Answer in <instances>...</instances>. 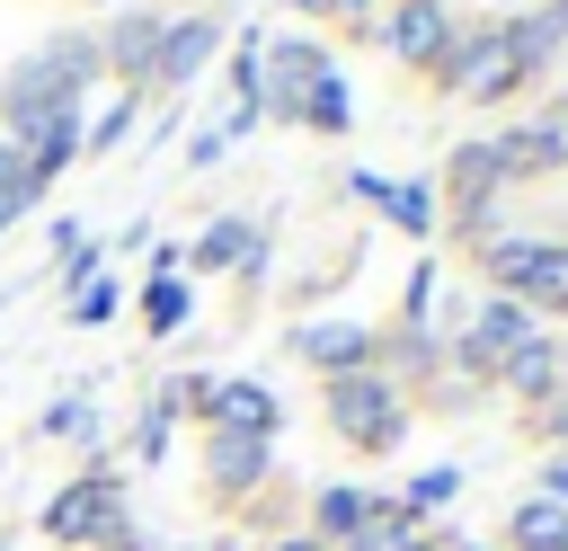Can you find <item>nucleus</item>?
Here are the masks:
<instances>
[{
    "label": "nucleus",
    "mask_w": 568,
    "mask_h": 551,
    "mask_svg": "<svg viewBox=\"0 0 568 551\" xmlns=\"http://www.w3.org/2000/svg\"><path fill=\"white\" fill-rule=\"evenodd\" d=\"M106 311H115V284H80L71 293V320H106Z\"/></svg>",
    "instance_id": "cd10ccee"
},
{
    "label": "nucleus",
    "mask_w": 568,
    "mask_h": 551,
    "mask_svg": "<svg viewBox=\"0 0 568 551\" xmlns=\"http://www.w3.org/2000/svg\"><path fill=\"white\" fill-rule=\"evenodd\" d=\"M524 338H532V329H524V311H515V302H488V311L470 320V355H479V364H497V355H515Z\"/></svg>",
    "instance_id": "4468645a"
},
{
    "label": "nucleus",
    "mask_w": 568,
    "mask_h": 551,
    "mask_svg": "<svg viewBox=\"0 0 568 551\" xmlns=\"http://www.w3.org/2000/svg\"><path fill=\"white\" fill-rule=\"evenodd\" d=\"M382 213H390L399 231H435V187H426V178H408V187H390V196H382Z\"/></svg>",
    "instance_id": "a211bd4d"
},
{
    "label": "nucleus",
    "mask_w": 568,
    "mask_h": 551,
    "mask_svg": "<svg viewBox=\"0 0 568 551\" xmlns=\"http://www.w3.org/2000/svg\"><path fill=\"white\" fill-rule=\"evenodd\" d=\"M488 276L506 293H550L568 302V249H541V240H488Z\"/></svg>",
    "instance_id": "20e7f679"
},
{
    "label": "nucleus",
    "mask_w": 568,
    "mask_h": 551,
    "mask_svg": "<svg viewBox=\"0 0 568 551\" xmlns=\"http://www.w3.org/2000/svg\"><path fill=\"white\" fill-rule=\"evenodd\" d=\"M390 551H435V542H417V533H399V542H390Z\"/></svg>",
    "instance_id": "7c9ffc66"
},
{
    "label": "nucleus",
    "mask_w": 568,
    "mask_h": 551,
    "mask_svg": "<svg viewBox=\"0 0 568 551\" xmlns=\"http://www.w3.org/2000/svg\"><path fill=\"white\" fill-rule=\"evenodd\" d=\"M488 178H497V160H488V142H470V151L453 160V196H462V204H479V187H488Z\"/></svg>",
    "instance_id": "393cba45"
},
{
    "label": "nucleus",
    "mask_w": 568,
    "mask_h": 551,
    "mask_svg": "<svg viewBox=\"0 0 568 551\" xmlns=\"http://www.w3.org/2000/svg\"><path fill=\"white\" fill-rule=\"evenodd\" d=\"M18 151H27V169H36V187H53V169L80 151V107H53V116H36V124H18L9 133Z\"/></svg>",
    "instance_id": "0eeeda50"
},
{
    "label": "nucleus",
    "mask_w": 568,
    "mask_h": 551,
    "mask_svg": "<svg viewBox=\"0 0 568 551\" xmlns=\"http://www.w3.org/2000/svg\"><path fill=\"white\" fill-rule=\"evenodd\" d=\"M133 107H142V98H115V107H106V116H98V124L80 133V151H106V142H124V124H133Z\"/></svg>",
    "instance_id": "bb28decb"
},
{
    "label": "nucleus",
    "mask_w": 568,
    "mask_h": 551,
    "mask_svg": "<svg viewBox=\"0 0 568 551\" xmlns=\"http://www.w3.org/2000/svg\"><path fill=\"white\" fill-rule=\"evenodd\" d=\"M222 44V18H178V27H160V53H151V80L160 89H186L195 71H204V53Z\"/></svg>",
    "instance_id": "423d86ee"
},
{
    "label": "nucleus",
    "mask_w": 568,
    "mask_h": 551,
    "mask_svg": "<svg viewBox=\"0 0 568 551\" xmlns=\"http://www.w3.org/2000/svg\"><path fill=\"white\" fill-rule=\"evenodd\" d=\"M346 107H355V98H346V80H337V71H320V80H311V98H302V124L337 133V124H346Z\"/></svg>",
    "instance_id": "f3484780"
},
{
    "label": "nucleus",
    "mask_w": 568,
    "mask_h": 551,
    "mask_svg": "<svg viewBox=\"0 0 568 551\" xmlns=\"http://www.w3.org/2000/svg\"><path fill=\"white\" fill-rule=\"evenodd\" d=\"M89 80H98V36H53L44 53H27V62L0 80V116H9V133L36 124V116H53V107H80Z\"/></svg>",
    "instance_id": "f257e3e1"
},
{
    "label": "nucleus",
    "mask_w": 568,
    "mask_h": 551,
    "mask_svg": "<svg viewBox=\"0 0 568 551\" xmlns=\"http://www.w3.org/2000/svg\"><path fill=\"white\" fill-rule=\"evenodd\" d=\"M44 435H62V444H98V409L71 391V400H53V409H44Z\"/></svg>",
    "instance_id": "412c9836"
},
{
    "label": "nucleus",
    "mask_w": 568,
    "mask_h": 551,
    "mask_svg": "<svg viewBox=\"0 0 568 551\" xmlns=\"http://www.w3.org/2000/svg\"><path fill=\"white\" fill-rule=\"evenodd\" d=\"M515 542H524V551H568V507L532 498V507L515 515Z\"/></svg>",
    "instance_id": "dca6fc26"
},
{
    "label": "nucleus",
    "mask_w": 568,
    "mask_h": 551,
    "mask_svg": "<svg viewBox=\"0 0 568 551\" xmlns=\"http://www.w3.org/2000/svg\"><path fill=\"white\" fill-rule=\"evenodd\" d=\"M488 160H497V178H524V169H559V160H568V107H550V116H532V124L497 133V142H488Z\"/></svg>",
    "instance_id": "39448f33"
},
{
    "label": "nucleus",
    "mask_w": 568,
    "mask_h": 551,
    "mask_svg": "<svg viewBox=\"0 0 568 551\" xmlns=\"http://www.w3.org/2000/svg\"><path fill=\"white\" fill-rule=\"evenodd\" d=\"M550 373H559V347H550V338H524V347L506 355V382H515V391H541Z\"/></svg>",
    "instance_id": "6ab92c4d"
},
{
    "label": "nucleus",
    "mask_w": 568,
    "mask_h": 551,
    "mask_svg": "<svg viewBox=\"0 0 568 551\" xmlns=\"http://www.w3.org/2000/svg\"><path fill=\"white\" fill-rule=\"evenodd\" d=\"M204 480H213L222 498L257 489V480H266V435H213V453H204Z\"/></svg>",
    "instance_id": "9b49d317"
},
{
    "label": "nucleus",
    "mask_w": 568,
    "mask_h": 551,
    "mask_svg": "<svg viewBox=\"0 0 568 551\" xmlns=\"http://www.w3.org/2000/svg\"><path fill=\"white\" fill-rule=\"evenodd\" d=\"M169 418H178V391H160V400H151V418H142V435H133V453H142V462H160V453H169Z\"/></svg>",
    "instance_id": "a878e982"
},
{
    "label": "nucleus",
    "mask_w": 568,
    "mask_h": 551,
    "mask_svg": "<svg viewBox=\"0 0 568 551\" xmlns=\"http://www.w3.org/2000/svg\"><path fill=\"white\" fill-rule=\"evenodd\" d=\"M142 320H151V338H169V329L186 320V284H178V276H151V293H142Z\"/></svg>",
    "instance_id": "aec40b11"
},
{
    "label": "nucleus",
    "mask_w": 568,
    "mask_h": 551,
    "mask_svg": "<svg viewBox=\"0 0 568 551\" xmlns=\"http://www.w3.org/2000/svg\"><path fill=\"white\" fill-rule=\"evenodd\" d=\"M36 524H44V542H98V551H106V542L124 533V480H115V471H80Z\"/></svg>",
    "instance_id": "f03ea898"
},
{
    "label": "nucleus",
    "mask_w": 568,
    "mask_h": 551,
    "mask_svg": "<svg viewBox=\"0 0 568 551\" xmlns=\"http://www.w3.org/2000/svg\"><path fill=\"white\" fill-rule=\"evenodd\" d=\"M328 418H337L355 444H399V400H390L373 373H337V382H328Z\"/></svg>",
    "instance_id": "7ed1b4c3"
},
{
    "label": "nucleus",
    "mask_w": 568,
    "mask_h": 551,
    "mask_svg": "<svg viewBox=\"0 0 568 551\" xmlns=\"http://www.w3.org/2000/svg\"><path fill=\"white\" fill-rule=\"evenodd\" d=\"M222 151H231V133H222V124H213V133H195V142H186V169H213V160H222Z\"/></svg>",
    "instance_id": "c85d7f7f"
},
{
    "label": "nucleus",
    "mask_w": 568,
    "mask_h": 551,
    "mask_svg": "<svg viewBox=\"0 0 568 551\" xmlns=\"http://www.w3.org/2000/svg\"><path fill=\"white\" fill-rule=\"evenodd\" d=\"M151 53H160V18H151V9H124V18L98 36V62L124 71V80H151Z\"/></svg>",
    "instance_id": "6e6552de"
},
{
    "label": "nucleus",
    "mask_w": 568,
    "mask_h": 551,
    "mask_svg": "<svg viewBox=\"0 0 568 551\" xmlns=\"http://www.w3.org/2000/svg\"><path fill=\"white\" fill-rule=\"evenodd\" d=\"M497 44H506V62H515V71H541V62H550V53L568 44V0H550L541 18H515V27L497 36Z\"/></svg>",
    "instance_id": "f8f14e48"
},
{
    "label": "nucleus",
    "mask_w": 568,
    "mask_h": 551,
    "mask_svg": "<svg viewBox=\"0 0 568 551\" xmlns=\"http://www.w3.org/2000/svg\"><path fill=\"white\" fill-rule=\"evenodd\" d=\"M266 62H275V89H266L257 107H275V116H302V98H311V80L328 71V53H320V44H275Z\"/></svg>",
    "instance_id": "1a4fd4ad"
},
{
    "label": "nucleus",
    "mask_w": 568,
    "mask_h": 551,
    "mask_svg": "<svg viewBox=\"0 0 568 551\" xmlns=\"http://www.w3.org/2000/svg\"><path fill=\"white\" fill-rule=\"evenodd\" d=\"M36 196H44V187H36V169H27V151H18L9 133H0V204H18V213H27Z\"/></svg>",
    "instance_id": "5701e85b"
},
{
    "label": "nucleus",
    "mask_w": 568,
    "mask_h": 551,
    "mask_svg": "<svg viewBox=\"0 0 568 551\" xmlns=\"http://www.w3.org/2000/svg\"><path fill=\"white\" fill-rule=\"evenodd\" d=\"M541 489H550V507H568V462H550V471H541Z\"/></svg>",
    "instance_id": "c756f323"
},
{
    "label": "nucleus",
    "mask_w": 568,
    "mask_h": 551,
    "mask_svg": "<svg viewBox=\"0 0 568 551\" xmlns=\"http://www.w3.org/2000/svg\"><path fill=\"white\" fill-rule=\"evenodd\" d=\"M453 489H462V471H453V462H435V471H417V480H408V498H399V515H426V507H444Z\"/></svg>",
    "instance_id": "b1692460"
},
{
    "label": "nucleus",
    "mask_w": 568,
    "mask_h": 551,
    "mask_svg": "<svg viewBox=\"0 0 568 551\" xmlns=\"http://www.w3.org/2000/svg\"><path fill=\"white\" fill-rule=\"evenodd\" d=\"M9 222H18V204H0V231H9Z\"/></svg>",
    "instance_id": "2f4dec72"
},
{
    "label": "nucleus",
    "mask_w": 568,
    "mask_h": 551,
    "mask_svg": "<svg viewBox=\"0 0 568 551\" xmlns=\"http://www.w3.org/2000/svg\"><path fill=\"white\" fill-rule=\"evenodd\" d=\"M293 347L311 364H328V373H364V355H373V338L355 320H311V329H293Z\"/></svg>",
    "instance_id": "9d476101"
},
{
    "label": "nucleus",
    "mask_w": 568,
    "mask_h": 551,
    "mask_svg": "<svg viewBox=\"0 0 568 551\" xmlns=\"http://www.w3.org/2000/svg\"><path fill=\"white\" fill-rule=\"evenodd\" d=\"M248 258H257V231H248L240 213H222V222L195 240V267H248Z\"/></svg>",
    "instance_id": "2eb2a0df"
},
{
    "label": "nucleus",
    "mask_w": 568,
    "mask_h": 551,
    "mask_svg": "<svg viewBox=\"0 0 568 551\" xmlns=\"http://www.w3.org/2000/svg\"><path fill=\"white\" fill-rule=\"evenodd\" d=\"M115 551H133V542H124V533H115Z\"/></svg>",
    "instance_id": "473e14b6"
},
{
    "label": "nucleus",
    "mask_w": 568,
    "mask_h": 551,
    "mask_svg": "<svg viewBox=\"0 0 568 551\" xmlns=\"http://www.w3.org/2000/svg\"><path fill=\"white\" fill-rule=\"evenodd\" d=\"M444 44H453L444 9H435V0H399V18H390V53H399V62H435Z\"/></svg>",
    "instance_id": "ddd939ff"
},
{
    "label": "nucleus",
    "mask_w": 568,
    "mask_h": 551,
    "mask_svg": "<svg viewBox=\"0 0 568 551\" xmlns=\"http://www.w3.org/2000/svg\"><path fill=\"white\" fill-rule=\"evenodd\" d=\"M364 489H320V533H337V542H355V524H364Z\"/></svg>",
    "instance_id": "4be33fe9"
}]
</instances>
